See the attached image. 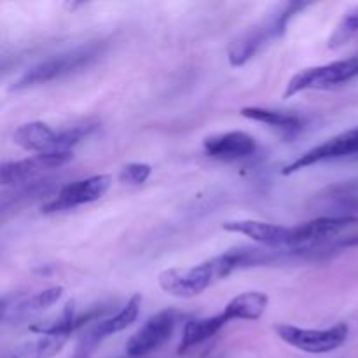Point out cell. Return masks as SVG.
<instances>
[{
  "label": "cell",
  "instance_id": "ba28073f",
  "mask_svg": "<svg viewBox=\"0 0 358 358\" xmlns=\"http://www.w3.org/2000/svg\"><path fill=\"white\" fill-rule=\"evenodd\" d=\"M177 327V311L163 310L152 315L126 343V355L143 358L157 352L173 334Z\"/></svg>",
  "mask_w": 358,
  "mask_h": 358
},
{
  "label": "cell",
  "instance_id": "9c48e42d",
  "mask_svg": "<svg viewBox=\"0 0 358 358\" xmlns=\"http://www.w3.org/2000/svg\"><path fill=\"white\" fill-rule=\"evenodd\" d=\"M140 308H142V296H140V294H135V296L126 303V306H122L114 317H108L96 322V324L80 338L73 358H90L91 353L96 350V346L100 345L103 339L110 338V336L117 334V332L124 331L129 325L135 324L136 318H138L140 315Z\"/></svg>",
  "mask_w": 358,
  "mask_h": 358
},
{
  "label": "cell",
  "instance_id": "7402d4cb",
  "mask_svg": "<svg viewBox=\"0 0 358 358\" xmlns=\"http://www.w3.org/2000/svg\"><path fill=\"white\" fill-rule=\"evenodd\" d=\"M357 34H358V9H353L343 17L339 27L336 28L334 35H332L331 38V48L343 44V42H346L350 37H353V35Z\"/></svg>",
  "mask_w": 358,
  "mask_h": 358
},
{
  "label": "cell",
  "instance_id": "ffe728a7",
  "mask_svg": "<svg viewBox=\"0 0 358 358\" xmlns=\"http://www.w3.org/2000/svg\"><path fill=\"white\" fill-rule=\"evenodd\" d=\"M58 194L55 187V182L42 178V180L30 182V184H23L20 187H14L13 194H3L2 196V212H7L9 208L14 206L24 205L27 201H35L38 198H44L48 194Z\"/></svg>",
  "mask_w": 358,
  "mask_h": 358
},
{
  "label": "cell",
  "instance_id": "2e32d148",
  "mask_svg": "<svg viewBox=\"0 0 358 358\" xmlns=\"http://www.w3.org/2000/svg\"><path fill=\"white\" fill-rule=\"evenodd\" d=\"M227 324H231V322L227 320L224 311L213 315V317L194 318V320L185 322L180 345H178V353H185L191 348H194V346L203 345L208 339H212L213 336L219 334Z\"/></svg>",
  "mask_w": 358,
  "mask_h": 358
},
{
  "label": "cell",
  "instance_id": "8992f818",
  "mask_svg": "<svg viewBox=\"0 0 358 358\" xmlns=\"http://www.w3.org/2000/svg\"><path fill=\"white\" fill-rule=\"evenodd\" d=\"M275 332L283 343L310 355H325L341 348L350 336L346 324H338L329 329H303L296 325H275Z\"/></svg>",
  "mask_w": 358,
  "mask_h": 358
},
{
  "label": "cell",
  "instance_id": "e0dca14e",
  "mask_svg": "<svg viewBox=\"0 0 358 358\" xmlns=\"http://www.w3.org/2000/svg\"><path fill=\"white\" fill-rule=\"evenodd\" d=\"M269 297L264 292H243L240 296L233 297L229 303L224 308V315L227 317V320H248L254 322L264 315L266 308H268Z\"/></svg>",
  "mask_w": 358,
  "mask_h": 358
},
{
  "label": "cell",
  "instance_id": "d6986e66",
  "mask_svg": "<svg viewBox=\"0 0 358 358\" xmlns=\"http://www.w3.org/2000/svg\"><path fill=\"white\" fill-rule=\"evenodd\" d=\"M240 114L243 117L250 119V121L262 122V124H268L271 128L280 129L283 133H296L299 129H303L304 122L303 117L299 114H294V112H283V110H275V108H264V107H243L240 110Z\"/></svg>",
  "mask_w": 358,
  "mask_h": 358
},
{
  "label": "cell",
  "instance_id": "9a60e30c",
  "mask_svg": "<svg viewBox=\"0 0 358 358\" xmlns=\"http://www.w3.org/2000/svg\"><path fill=\"white\" fill-rule=\"evenodd\" d=\"M203 150L206 156L217 161H240L254 156L257 142L245 131H227L206 136Z\"/></svg>",
  "mask_w": 358,
  "mask_h": 358
},
{
  "label": "cell",
  "instance_id": "ac0fdd59",
  "mask_svg": "<svg viewBox=\"0 0 358 358\" xmlns=\"http://www.w3.org/2000/svg\"><path fill=\"white\" fill-rule=\"evenodd\" d=\"M69 339L65 336H38L31 341L13 346L2 358H52L62 352Z\"/></svg>",
  "mask_w": 358,
  "mask_h": 358
},
{
  "label": "cell",
  "instance_id": "30bf717a",
  "mask_svg": "<svg viewBox=\"0 0 358 358\" xmlns=\"http://www.w3.org/2000/svg\"><path fill=\"white\" fill-rule=\"evenodd\" d=\"M358 224V217L352 215H329L318 217L310 222L292 227V250L311 252L322 247L327 240H332L348 227Z\"/></svg>",
  "mask_w": 358,
  "mask_h": 358
},
{
  "label": "cell",
  "instance_id": "44dd1931",
  "mask_svg": "<svg viewBox=\"0 0 358 358\" xmlns=\"http://www.w3.org/2000/svg\"><path fill=\"white\" fill-rule=\"evenodd\" d=\"M152 173V166L147 163H128L122 166L119 173V180L129 185H142L145 184L147 178Z\"/></svg>",
  "mask_w": 358,
  "mask_h": 358
},
{
  "label": "cell",
  "instance_id": "5b68a950",
  "mask_svg": "<svg viewBox=\"0 0 358 358\" xmlns=\"http://www.w3.org/2000/svg\"><path fill=\"white\" fill-rule=\"evenodd\" d=\"M358 77V52L350 58L325 63L320 66H311L297 72L287 84L283 98H292L306 90H327L339 86Z\"/></svg>",
  "mask_w": 358,
  "mask_h": 358
},
{
  "label": "cell",
  "instance_id": "7c38bea8",
  "mask_svg": "<svg viewBox=\"0 0 358 358\" xmlns=\"http://www.w3.org/2000/svg\"><path fill=\"white\" fill-rule=\"evenodd\" d=\"M350 156H358V126L353 129H348V131L339 133V135L329 138L327 142L320 143V145L304 152L303 156H299L292 163L287 164L282 170V173L292 175L304 170V168L313 166V164L325 163V161L332 159H343V157Z\"/></svg>",
  "mask_w": 358,
  "mask_h": 358
},
{
  "label": "cell",
  "instance_id": "603a6c76",
  "mask_svg": "<svg viewBox=\"0 0 358 358\" xmlns=\"http://www.w3.org/2000/svg\"><path fill=\"white\" fill-rule=\"evenodd\" d=\"M339 206H341V213L339 215L358 217V194H343Z\"/></svg>",
  "mask_w": 358,
  "mask_h": 358
},
{
  "label": "cell",
  "instance_id": "7a4b0ae2",
  "mask_svg": "<svg viewBox=\"0 0 358 358\" xmlns=\"http://www.w3.org/2000/svg\"><path fill=\"white\" fill-rule=\"evenodd\" d=\"M308 7L306 2H283L273 7L261 21L238 35L229 45H227V59L231 66H241L250 62L257 52L268 48L273 41L282 37L287 31L289 21L299 13L301 9Z\"/></svg>",
  "mask_w": 358,
  "mask_h": 358
},
{
  "label": "cell",
  "instance_id": "8fae6325",
  "mask_svg": "<svg viewBox=\"0 0 358 358\" xmlns=\"http://www.w3.org/2000/svg\"><path fill=\"white\" fill-rule=\"evenodd\" d=\"M72 152H56V154H35L20 161H7L0 168V182L2 185H13L20 187L23 184L37 180L45 171L63 166L72 159Z\"/></svg>",
  "mask_w": 358,
  "mask_h": 358
},
{
  "label": "cell",
  "instance_id": "3957f363",
  "mask_svg": "<svg viewBox=\"0 0 358 358\" xmlns=\"http://www.w3.org/2000/svg\"><path fill=\"white\" fill-rule=\"evenodd\" d=\"M105 51H107L105 42L93 41L84 45H79V48L59 52V55L49 56V58L42 59V62L35 63L28 70H24L16 80H13L10 91H23L28 90V87L52 83V80L70 76V73L79 72V70L86 69L91 63L100 59L105 55Z\"/></svg>",
  "mask_w": 358,
  "mask_h": 358
},
{
  "label": "cell",
  "instance_id": "6da1fadb",
  "mask_svg": "<svg viewBox=\"0 0 358 358\" xmlns=\"http://www.w3.org/2000/svg\"><path fill=\"white\" fill-rule=\"evenodd\" d=\"M282 250H261V248H234L226 254L215 255L201 264L191 268H171L159 275L157 282L163 292L178 299H192L199 296L220 280L227 278L231 273L250 266L269 264L278 261Z\"/></svg>",
  "mask_w": 358,
  "mask_h": 358
},
{
  "label": "cell",
  "instance_id": "277c9868",
  "mask_svg": "<svg viewBox=\"0 0 358 358\" xmlns=\"http://www.w3.org/2000/svg\"><path fill=\"white\" fill-rule=\"evenodd\" d=\"M93 129L91 124H77L72 128L55 129L42 121H31L14 129L13 142L21 149L35 154L72 152L73 147L86 138Z\"/></svg>",
  "mask_w": 358,
  "mask_h": 358
},
{
  "label": "cell",
  "instance_id": "4fadbf2b",
  "mask_svg": "<svg viewBox=\"0 0 358 358\" xmlns=\"http://www.w3.org/2000/svg\"><path fill=\"white\" fill-rule=\"evenodd\" d=\"M63 297V287H49L31 296H6L2 299V324L17 325L55 306Z\"/></svg>",
  "mask_w": 358,
  "mask_h": 358
},
{
  "label": "cell",
  "instance_id": "cb8c5ba5",
  "mask_svg": "<svg viewBox=\"0 0 358 358\" xmlns=\"http://www.w3.org/2000/svg\"><path fill=\"white\" fill-rule=\"evenodd\" d=\"M341 248H358V234L355 236L338 238L329 245V250H341Z\"/></svg>",
  "mask_w": 358,
  "mask_h": 358
},
{
  "label": "cell",
  "instance_id": "52a82bcc",
  "mask_svg": "<svg viewBox=\"0 0 358 358\" xmlns=\"http://www.w3.org/2000/svg\"><path fill=\"white\" fill-rule=\"evenodd\" d=\"M112 185L110 175H93L84 180L72 182L58 189V194L42 206V213H56L73 210L77 206L94 203L103 198Z\"/></svg>",
  "mask_w": 358,
  "mask_h": 358
},
{
  "label": "cell",
  "instance_id": "5bb4252c",
  "mask_svg": "<svg viewBox=\"0 0 358 358\" xmlns=\"http://www.w3.org/2000/svg\"><path fill=\"white\" fill-rule=\"evenodd\" d=\"M224 231L243 234L255 243L264 245L273 250H292V227L280 224L261 222V220H231L222 224Z\"/></svg>",
  "mask_w": 358,
  "mask_h": 358
}]
</instances>
